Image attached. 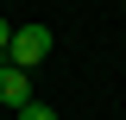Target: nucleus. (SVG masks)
<instances>
[{
	"label": "nucleus",
	"mask_w": 126,
	"mask_h": 120,
	"mask_svg": "<svg viewBox=\"0 0 126 120\" xmlns=\"http://www.w3.org/2000/svg\"><path fill=\"white\" fill-rule=\"evenodd\" d=\"M0 101L19 114V107L32 101V70H13V63H0Z\"/></svg>",
	"instance_id": "nucleus-2"
},
{
	"label": "nucleus",
	"mask_w": 126,
	"mask_h": 120,
	"mask_svg": "<svg viewBox=\"0 0 126 120\" xmlns=\"http://www.w3.org/2000/svg\"><path fill=\"white\" fill-rule=\"evenodd\" d=\"M19 120H57V107H44V101H25V107H19Z\"/></svg>",
	"instance_id": "nucleus-3"
},
{
	"label": "nucleus",
	"mask_w": 126,
	"mask_h": 120,
	"mask_svg": "<svg viewBox=\"0 0 126 120\" xmlns=\"http://www.w3.org/2000/svg\"><path fill=\"white\" fill-rule=\"evenodd\" d=\"M44 57H50V25H13L6 63H13V70H38Z\"/></svg>",
	"instance_id": "nucleus-1"
},
{
	"label": "nucleus",
	"mask_w": 126,
	"mask_h": 120,
	"mask_svg": "<svg viewBox=\"0 0 126 120\" xmlns=\"http://www.w3.org/2000/svg\"><path fill=\"white\" fill-rule=\"evenodd\" d=\"M6 44H13V25L0 19V63H6Z\"/></svg>",
	"instance_id": "nucleus-4"
}]
</instances>
